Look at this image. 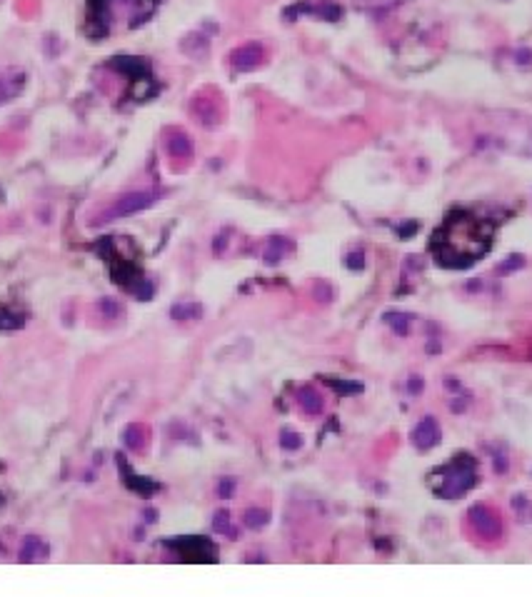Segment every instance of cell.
I'll return each mask as SVG.
<instances>
[{
  "label": "cell",
  "instance_id": "cell-1",
  "mask_svg": "<svg viewBox=\"0 0 532 597\" xmlns=\"http://www.w3.org/2000/svg\"><path fill=\"white\" fill-rule=\"evenodd\" d=\"M493 228L470 215V213H453L437 233H435L433 250L437 263L445 268H467L485 255L490 248Z\"/></svg>",
  "mask_w": 532,
  "mask_h": 597
},
{
  "label": "cell",
  "instance_id": "cell-2",
  "mask_svg": "<svg viewBox=\"0 0 532 597\" xmlns=\"http://www.w3.org/2000/svg\"><path fill=\"white\" fill-rule=\"evenodd\" d=\"M158 0H90V30L95 35L108 33L110 28L123 23H140L155 10Z\"/></svg>",
  "mask_w": 532,
  "mask_h": 597
},
{
  "label": "cell",
  "instance_id": "cell-3",
  "mask_svg": "<svg viewBox=\"0 0 532 597\" xmlns=\"http://www.w3.org/2000/svg\"><path fill=\"white\" fill-rule=\"evenodd\" d=\"M160 195H163L160 190H135V193H125V195H120L118 200H112V203L108 205L106 211H103L98 217H95V223L100 225V223H108V220H112V217H125V215H132V213L148 211L150 205L158 203Z\"/></svg>",
  "mask_w": 532,
  "mask_h": 597
},
{
  "label": "cell",
  "instance_id": "cell-4",
  "mask_svg": "<svg viewBox=\"0 0 532 597\" xmlns=\"http://www.w3.org/2000/svg\"><path fill=\"white\" fill-rule=\"evenodd\" d=\"M473 485H475V465L473 462H460V458H457V462L445 470L440 495L445 500H455L460 498V495H465Z\"/></svg>",
  "mask_w": 532,
  "mask_h": 597
},
{
  "label": "cell",
  "instance_id": "cell-5",
  "mask_svg": "<svg viewBox=\"0 0 532 597\" xmlns=\"http://www.w3.org/2000/svg\"><path fill=\"white\" fill-rule=\"evenodd\" d=\"M467 520H470V525L475 527V532H477L482 540H497L500 532H502L500 515L493 510V507H487V505L473 507L470 515H467Z\"/></svg>",
  "mask_w": 532,
  "mask_h": 597
},
{
  "label": "cell",
  "instance_id": "cell-6",
  "mask_svg": "<svg viewBox=\"0 0 532 597\" xmlns=\"http://www.w3.org/2000/svg\"><path fill=\"white\" fill-rule=\"evenodd\" d=\"M288 18H295V15H315L322 20H340L342 18V8L333 0H300L297 6L288 8L285 10Z\"/></svg>",
  "mask_w": 532,
  "mask_h": 597
},
{
  "label": "cell",
  "instance_id": "cell-7",
  "mask_svg": "<svg viewBox=\"0 0 532 597\" xmlns=\"http://www.w3.org/2000/svg\"><path fill=\"white\" fill-rule=\"evenodd\" d=\"M265 60V48L260 43H245V46L235 48L230 53V66L240 72L255 70Z\"/></svg>",
  "mask_w": 532,
  "mask_h": 597
},
{
  "label": "cell",
  "instance_id": "cell-8",
  "mask_svg": "<svg viewBox=\"0 0 532 597\" xmlns=\"http://www.w3.org/2000/svg\"><path fill=\"white\" fill-rule=\"evenodd\" d=\"M165 150L175 160H188L193 155V140L188 138V133L180 130V128L168 130V135H165Z\"/></svg>",
  "mask_w": 532,
  "mask_h": 597
},
{
  "label": "cell",
  "instance_id": "cell-9",
  "mask_svg": "<svg viewBox=\"0 0 532 597\" xmlns=\"http://www.w3.org/2000/svg\"><path fill=\"white\" fill-rule=\"evenodd\" d=\"M437 440H440V427H437V422H435L433 418L420 420V425L413 430V442L420 447V450H430V447H435L437 445Z\"/></svg>",
  "mask_w": 532,
  "mask_h": 597
},
{
  "label": "cell",
  "instance_id": "cell-10",
  "mask_svg": "<svg viewBox=\"0 0 532 597\" xmlns=\"http://www.w3.org/2000/svg\"><path fill=\"white\" fill-rule=\"evenodd\" d=\"M190 108H193V112H195V118L203 125H208V128H213V125L220 120V106H217V100H213V98L197 95Z\"/></svg>",
  "mask_w": 532,
  "mask_h": 597
},
{
  "label": "cell",
  "instance_id": "cell-11",
  "mask_svg": "<svg viewBox=\"0 0 532 597\" xmlns=\"http://www.w3.org/2000/svg\"><path fill=\"white\" fill-rule=\"evenodd\" d=\"M26 86V75L23 72H0V106L20 95Z\"/></svg>",
  "mask_w": 532,
  "mask_h": 597
},
{
  "label": "cell",
  "instance_id": "cell-12",
  "mask_svg": "<svg viewBox=\"0 0 532 597\" xmlns=\"http://www.w3.org/2000/svg\"><path fill=\"white\" fill-rule=\"evenodd\" d=\"M20 562H40L48 558V545L40 538H28L20 547Z\"/></svg>",
  "mask_w": 532,
  "mask_h": 597
},
{
  "label": "cell",
  "instance_id": "cell-13",
  "mask_svg": "<svg viewBox=\"0 0 532 597\" xmlns=\"http://www.w3.org/2000/svg\"><path fill=\"white\" fill-rule=\"evenodd\" d=\"M297 402H300L302 407V413H308V415H320L322 413V398L317 390H313V387H302L300 393H297Z\"/></svg>",
  "mask_w": 532,
  "mask_h": 597
},
{
  "label": "cell",
  "instance_id": "cell-14",
  "mask_svg": "<svg viewBox=\"0 0 532 597\" xmlns=\"http://www.w3.org/2000/svg\"><path fill=\"white\" fill-rule=\"evenodd\" d=\"M170 315L175 317V320H195V317L203 315V308L195 305V302H180V305H175V308L170 310Z\"/></svg>",
  "mask_w": 532,
  "mask_h": 597
},
{
  "label": "cell",
  "instance_id": "cell-15",
  "mask_svg": "<svg viewBox=\"0 0 532 597\" xmlns=\"http://www.w3.org/2000/svg\"><path fill=\"white\" fill-rule=\"evenodd\" d=\"M213 527H215V532H220V535H228V538H233V535H235V527H233L228 510H217L215 512V518H213Z\"/></svg>",
  "mask_w": 532,
  "mask_h": 597
},
{
  "label": "cell",
  "instance_id": "cell-16",
  "mask_svg": "<svg viewBox=\"0 0 532 597\" xmlns=\"http://www.w3.org/2000/svg\"><path fill=\"white\" fill-rule=\"evenodd\" d=\"M243 520H245V525H248L250 530H260V527L268 525L270 515H268V512H265V510H257V507H253V510L245 512Z\"/></svg>",
  "mask_w": 532,
  "mask_h": 597
},
{
  "label": "cell",
  "instance_id": "cell-17",
  "mask_svg": "<svg viewBox=\"0 0 532 597\" xmlns=\"http://www.w3.org/2000/svg\"><path fill=\"white\" fill-rule=\"evenodd\" d=\"M288 250H290V245L285 243L283 237H275V240L270 243L268 253H265V260H268V263H277V260H280V257H283Z\"/></svg>",
  "mask_w": 532,
  "mask_h": 597
},
{
  "label": "cell",
  "instance_id": "cell-18",
  "mask_svg": "<svg viewBox=\"0 0 532 597\" xmlns=\"http://www.w3.org/2000/svg\"><path fill=\"white\" fill-rule=\"evenodd\" d=\"M385 320L393 325V330L397 335H408V328H410V315H405V313H388L385 315Z\"/></svg>",
  "mask_w": 532,
  "mask_h": 597
},
{
  "label": "cell",
  "instance_id": "cell-19",
  "mask_svg": "<svg viewBox=\"0 0 532 597\" xmlns=\"http://www.w3.org/2000/svg\"><path fill=\"white\" fill-rule=\"evenodd\" d=\"M140 433H143V427H140V425L128 427V433H125V442H128L132 450H140V447H143V440L138 438Z\"/></svg>",
  "mask_w": 532,
  "mask_h": 597
},
{
  "label": "cell",
  "instance_id": "cell-20",
  "mask_svg": "<svg viewBox=\"0 0 532 597\" xmlns=\"http://www.w3.org/2000/svg\"><path fill=\"white\" fill-rule=\"evenodd\" d=\"M280 445H283L285 450H297V447L302 445V438L297 433H290V430H285V433L280 435Z\"/></svg>",
  "mask_w": 532,
  "mask_h": 597
},
{
  "label": "cell",
  "instance_id": "cell-21",
  "mask_svg": "<svg viewBox=\"0 0 532 597\" xmlns=\"http://www.w3.org/2000/svg\"><path fill=\"white\" fill-rule=\"evenodd\" d=\"M520 265H522V257L515 255V257H510V263H505V265H502V268H500V273H510V270H513V268H520Z\"/></svg>",
  "mask_w": 532,
  "mask_h": 597
},
{
  "label": "cell",
  "instance_id": "cell-22",
  "mask_svg": "<svg viewBox=\"0 0 532 597\" xmlns=\"http://www.w3.org/2000/svg\"><path fill=\"white\" fill-rule=\"evenodd\" d=\"M410 390H413V393L422 390V380H420V378H413V382H410Z\"/></svg>",
  "mask_w": 532,
  "mask_h": 597
},
{
  "label": "cell",
  "instance_id": "cell-23",
  "mask_svg": "<svg viewBox=\"0 0 532 597\" xmlns=\"http://www.w3.org/2000/svg\"><path fill=\"white\" fill-rule=\"evenodd\" d=\"M368 3H397V0H368Z\"/></svg>",
  "mask_w": 532,
  "mask_h": 597
}]
</instances>
